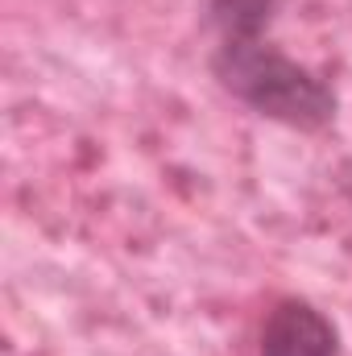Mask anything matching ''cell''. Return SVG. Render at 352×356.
Returning <instances> with one entry per match:
<instances>
[{"label":"cell","instance_id":"obj_1","mask_svg":"<svg viewBox=\"0 0 352 356\" xmlns=\"http://www.w3.org/2000/svg\"><path fill=\"white\" fill-rule=\"evenodd\" d=\"M207 71L224 95H232L245 112L273 120L298 133H323L336 112V88L311 71L307 63L290 58L282 46L265 38H220L207 54Z\"/></svg>","mask_w":352,"mask_h":356},{"label":"cell","instance_id":"obj_2","mask_svg":"<svg viewBox=\"0 0 352 356\" xmlns=\"http://www.w3.org/2000/svg\"><path fill=\"white\" fill-rule=\"evenodd\" d=\"M257 356H340V327L311 298L286 294L265 311Z\"/></svg>","mask_w":352,"mask_h":356},{"label":"cell","instance_id":"obj_3","mask_svg":"<svg viewBox=\"0 0 352 356\" xmlns=\"http://www.w3.org/2000/svg\"><path fill=\"white\" fill-rule=\"evenodd\" d=\"M282 0H207L203 4V25L211 38H265L278 21Z\"/></svg>","mask_w":352,"mask_h":356},{"label":"cell","instance_id":"obj_4","mask_svg":"<svg viewBox=\"0 0 352 356\" xmlns=\"http://www.w3.org/2000/svg\"><path fill=\"white\" fill-rule=\"evenodd\" d=\"M332 182H336V191H340V195H344V199L352 203V158H344V162L336 166V175H332Z\"/></svg>","mask_w":352,"mask_h":356}]
</instances>
